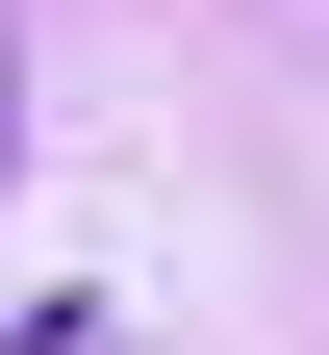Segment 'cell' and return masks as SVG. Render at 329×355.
<instances>
[{"mask_svg": "<svg viewBox=\"0 0 329 355\" xmlns=\"http://www.w3.org/2000/svg\"><path fill=\"white\" fill-rule=\"evenodd\" d=\"M0 127H26V102H0Z\"/></svg>", "mask_w": 329, "mask_h": 355, "instance_id": "1", "label": "cell"}]
</instances>
